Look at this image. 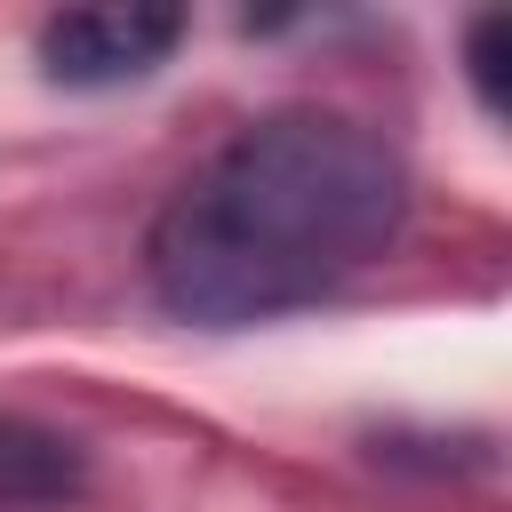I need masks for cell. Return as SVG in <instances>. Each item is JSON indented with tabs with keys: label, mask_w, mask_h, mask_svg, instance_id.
<instances>
[{
	"label": "cell",
	"mask_w": 512,
	"mask_h": 512,
	"mask_svg": "<svg viewBox=\"0 0 512 512\" xmlns=\"http://www.w3.org/2000/svg\"><path fill=\"white\" fill-rule=\"evenodd\" d=\"M408 216L400 152L320 104H288L216 144L152 216L144 272L176 320L256 328L360 280Z\"/></svg>",
	"instance_id": "obj_1"
},
{
	"label": "cell",
	"mask_w": 512,
	"mask_h": 512,
	"mask_svg": "<svg viewBox=\"0 0 512 512\" xmlns=\"http://www.w3.org/2000/svg\"><path fill=\"white\" fill-rule=\"evenodd\" d=\"M184 40L176 8H64L40 24V72L56 88H128Z\"/></svg>",
	"instance_id": "obj_2"
},
{
	"label": "cell",
	"mask_w": 512,
	"mask_h": 512,
	"mask_svg": "<svg viewBox=\"0 0 512 512\" xmlns=\"http://www.w3.org/2000/svg\"><path fill=\"white\" fill-rule=\"evenodd\" d=\"M72 488H80V448L24 416H0V504H64Z\"/></svg>",
	"instance_id": "obj_3"
},
{
	"label": "cell",
	"mask_w": 512,
	"mask_h": 512,
	"mask_svg": "<svg viewBox=\"0 0 512 512\" xmlns=\"http://www.w3.org/2000/svg\"><path fill=\"white\" fill-rule=\"evenodd\" d=\"M504 40H512V16H504V8L472 16V32H464V56H472V88H480V104H488V112H504Z\"/></svg>",
	"instance_id": "obj_4"
}]
</instances>
